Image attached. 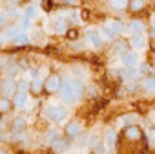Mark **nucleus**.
Listing matches in <instances>:
<instances>
[{
  "mask_svg": "<svg viewBox=\"0 0 155 154\" xmlns=\"http://www.w3.org/2000/svg\"><path fill=\"white\" fill-rule=\"evenodd\" d=\"M58 92H60V97L66 105H75L84 96V85L77 77H64L58 85Z\"/></svg>",
  "mask_w": 155,
  "mask_h": 154,
  "instance_id": "obj_1",
  "label": "nucleus"
},
{
  "mask_svg": "<svg viewBox=\"0 0 155 154\" xmlns=\"http://www.w3.org/2000/svg\"><path fill=\"white\" fill-rule=\"evenodd\" d=\"M46 116H48V119H51L55 123H60L68 117V108L62 107V105H49L46 108Z\"/></svg>",
  "mask_w": 155,
  "mask_h": 154,
  "instance_id": "obj_2",
  "label": "nucleus"
},
{
  "mask_svg": "<svg viewBox=\"0 0 155 154\" xmlns=\"http://www.w3.org/2000/svg\"><path fill=\"white\" fill-rule=\"evenodd\" d=\"M17 92V83L13 79H2L0 81V94H2V97H8L11 99Z\"/></svg>",
  "mask_w": 155,
  "mask_h": 154,
  "instance_id": "obj_3",
  "label": "nucleus"
},
{
  "mask_svg": "<svg viewBox=\"0 0 155 154\" xmlns=\"http://www.w3.org/2000/svg\"><path fill=\"white\" fill-rule=\"evenodd\" d=\"M58 85H60V77L55 75V73H51L46 79V83H42V88L48 94H55V92H58Z\"/></svg>",
  "mask_w": 155,
  "mask_h": 154,
  "instance_id": "obj_4",
  "label": "nucleus"
},
{
  "mask_svg": "<svg viewBox=\"0 0 155 154\" xmlns=\"http://www.w3.org/2000/svg\"><path fill=\"white\" fill-rule=\"evenodd\" d=\"M124 138H126V141H139V139L142 138L140 127H137V125H128V127L124 128Z\"/></svg>",
  "mask_w": 155,
  "mask_h": 154,
  "instance_id": "obj_5",
  "label": "nucleus"
},
{
  "mask_svg": "<svg viewBox=\"0 0 155 154\" xmlns=\"http://www.w3.org/2000/svg\"><path fill=\"white\" fill-rule=\"evenodd\" d=\"M119 75H120L122 81H133V79H137V77L140 75V70L137 66H124V70Z\"/></svg>",
  "mask_w": 155,
  "mask_h": 154,
  "instance_id": "obj_6",
  "label": "nucleus"
},
{
  "mask_svg": "<svg viewBox=\"0 0 155 154\" xmlns=\"http://www.w3.org/2000/svg\"><path fill=\"white\" fill-rule=\"evenodd\" d=\"M82 132V125L79 123V121H69L68 125H66V128H64V134L68 136V138H77Z\"/></svg>",
  "mask_w": 155,
  "mask_h": 154,
  "instance_id": "obj_7",
  "label": "nucleus"
},
{
  "mask_svg": "<svg viewBox=\"0 0 155 154\" xmlns=\"http://www.w3.org/2000/svg\"><path fill=\"white\" fill-rule=\"evenodd\" d=\"M137 62H139L137 51H124L122 53V64L124 66H137Z\"/></svg>",
  "mask_w": 155,
  "mask_h": 154,
  "instance_id": "obj_8",
  "label": "nucleus"
},
{
  "mask_svg": "<svg viewBox=\"0 0 155 154\" xmlns=\"http://www.w3.org/2000/svg\"><path fill=\"white\" fill-rule=\"evenodd\" d=\"M13 97H15V101H13L15 108H18V110L26 108V105H28V92H15Z\"/></svg>",
  "mask_w": 155,
  "mask_h": 154,
  "instance_id": "obj_9",
  "label": "nucleus"
},
{
  "mask_svg": "<svg viewBox=\"0 0 155 154\" xmlns=\"http://www.w3.org/2000/svg\"><path fill=\"white\" fill-rule=\"evenodd\" d=\"M88 39H90V42H91V46L95 50H101L102 48V37H101V33L97 30H90L88 31Z\"/></svg>",
  "mask_w": 155,
  "mask_h": 154,
  "instance_id": "obj_10",
  "label": "nucleus"
},
{
  "mask_svg": "<svg viewBox=\"0 0 155 154\" xmlns=\"http://www.w3.org/2000/svg\"><path fill=\"white\" fill-rule=\"evenodd\" d=\"M131 46L135 50H142L146 46V39H144V33H133L131 37Z\"/></svg>",
  "mask_w": 155,
  "mask_h": 154,
  "instance_id": "obj_11",
  "label": "nucleus"
},
{
  "mask_svg": "<svg viewBox=\"0 0 155 154\" xmlns=\"http://www.w3.org/2000/svg\"><path fill=\"white\" fill-rule=\"evenodd\" d=\"M11 42H15L17 46H26V44H29V37H28V33H24L22 30L13 37V40Z\"/></svg>",
  "mask_w": 155,
  "mask_h": 154,
  "instance_id": "obj_12",
  "label": "nucleus"
},
{
  "mask_svg": "<svg viewBox=\"0 0 155 154\" xmlns=\"http://www.w3.org/2000/svg\"><path fill=\"white\" fill-rule=\"evenodd\" d=\"M29 92H33L35 96H38L40 92H42V79L37 75V77H33V81L29 83Z\"/></svg>",
  "mask_w": 155,
  "mask_h": 154,
  "instance_id": "obj_13",
  "label": "nucleus"
},
{
  "mask_svg": "<svg viewBox=\"0 0 155 154\" xmlns=\"http://www.w3.org/2000/svg\"><path fill=\"white\" fill-rule=\"evenodd\" d=\"M104 136H106L104 141H106L108 149H113V147H115V141H117V134H115V130H113V128H108Z\"/></svg>",
  "mask_w": 155,
  "mask_h": 154,
  "instance_id": "obj_14",
  "label": "nucleus"
},
{
  "mask_svg": "<svg viewBox=\"0 0 155 154\" xmlns=\"http://www.w3.org/2000/svg\"><path fill=\"white\" fill-rule=\"evenodd\" d=\"M66 30H68V26H66V22H64L62 19H58V20L53 22V31H55L57 35H64Z\"/></svg>",
  "mask_w": 155,
  "mask_h": 154,
  "instance_id": "obj_15",
  "label": "nucleus"
},
{
  "mask_svg": "<svg viewBox=\"0 0 155 154\" xmlns=\"http://www.w3.org/2000/svg\"><path fill=\"white\" fill-rule=\"evenodd\" d=\"M142 88L148 94H153L155 92V77H146V79L142 81Z\"/></svg>",
  "mask_w": 155,
  "mask_h": 154,
  "instance_id": "obj_16",
  "label": "nucleus"
},
{
  "mask_svg": "<svg viewBox=\"0 0 155 154\" xmlns=\"http://www.w3.org/2000/svg\"><path fill=\"white\" fill-rule=\"evenodd\" d=\"M144 6H146L144 0H128V8H130L131 11H135V13H137V11H142Z\"/></svg>",
  "mask_w": 155,
  "mask_h": 154,
  "instance_id": "obj_17",
  "label": "nucleus"
},
{
  "mask_svg": "<svg viewBox=\"0 0 155 154\" xmlns=\"http://www.w3.org/2000/svg\"><path fill=\"white\" fill-rule=\"evenodd\" d=\"M11 108H13V101H11V99H8V97H0V112L6 114V112H9Z\"/></svg>",
  "mask_w": 155,
  "mask_h": 154,
  "instance_id": "obj_18",
  "label": "nucleus"
},
{
  "mask_svg": "<svg viewBox=\"0 0 155 154\" xmlns=\"http://www.w3.org/2000/svg\"><path fill=\"white\" fill-rule=\"evenodd\" d=\"M108 26H110V30H111V31H113L115 35H117V33H122V31H124V24H122L120 20H111V22H110Z\"/></svg>",
  "mask_w": 155,
  "mask_h": 154,
  "instance_id": "obj_19",
  "label": "nucleus"
},
{
  "mask_svg": "<svg viewBox=\"0 0 155 154\" xmlns=\"http://www.w3.org/2000/svg\"><path fill=\"white\" fill-rule=\"evenodd\" d=\"M130 31H131V33H142V31H144V22L133 20V22L130 24Z\"/></svg>",
  "mask_w": 155,
  "mask_h": 154,
  "instance_id": "obj_20",
  "label": "nucleus"
},
{
  "mask_svg": "<svg viewBox=\"0 0 155 154\" xmlns=\"http://www.w3.org/2000/svg\"><path fill=\"white\" fill-rule=\"evenodd\" d=\"M110 4H111V8L113 9H126L128 8V0H110Z\"/></svg>",
  "mask_w": 155,
  "mask_h": 154,
  "instance_id": "obj_21",
  "label": "nucleus"
},
{
  "mask_svg": "<svg viewBox=\"0 0 155 154\" xmlns=\"http://www.w3.org/2000/svg\"><path fill=\"white\" fill-rule=\"evenodd\" d=\"M22 17H26V19H35L37 17V8L35 6H28L26 9H24V13H22Z\"/></svg>",
  "mask_w": 155,
  "mask_h": 154,
  "instance_id": "obj_22",
  "label": "nucleus"
},
{
  "mask_svg": "<svg viewBox=\"0 0 155 154\" xmlns=\"http://www.w3.org/2000/svg\"><path fill=\"white\" fill-rule=\"evenodd\" d=\"M4 68H6V72L9 73V77H13V75H17L18 73V64H15V62H9V64H4Z\"/></svg>",
  "mask_w": 155,
  "mask_h": 154,
  "instance_id": "obj_23",
  "label": "nucleus"
},
{
  "mask_svg": "<svg viewBox=\"0 0 155 154\" xmlns=\"http://www.w3.org/2000/svg\"><path fill=\"white\" fill-rule=\"evenodd\" d=\"M13 128H15L17 132H22V130L26 128V119H22V117H17V119L13 121Z\"/></svg>",
  "mask_w": 155,
  "mask_h": 154,
  "instance_id": "obj_24",
  "label": "nucleus"
},
{
  "mask_svg": "<svg viewBox=\"0 0 155 154\" xmlns=\"http://www.w3.org/2000/svg\"><path fill=\"white\" fill-rule=\"evenodd\" d=\"M29 26H31V19H26V17H20V20H18V24H17V28H18V30H29Z\"/></svg>",
  "mask_w": 155,
  "mask_h": 154,
  "instance_id": "obj_25",
  "label": "nucleus"
},
{
  "mask_svg": "<svg viewBox=\"0 0 155 154\" xmlns=\"http://www.w3.org/2000/svg\"><path fill=\"white\" fill-rule=\"evenodd\" d=\"M18 31H20V30H18L17 26H11V28H8V30L4 31V35H6V39H8V40H13V37H15Z\"/></svg>",
  "mask_w": 155,
  "mask_h": 154,
  "instance_id": "obj_26",
  "label": "nucleus"
},
{
  "mask_svg": "<svg viewBox=\"0 0 155 154\" xmlns=\"http://www.w3.org/2000/svg\"><path fill=\"white\" fill-rule=\"evenodd\" d=\"M101 31H102V35H101V37L108 39V40H113V39H115V33H113V31L110 30V26H108V24H106V26H104V28H102Z\"/></svg>",
  "mask_w": 155,
  "mask_h": 154,
  "instance_id": "obj_27",
  "label": "nucleus"
},
{
  "mask_svg": "<svg viewBox=\"0 0 155 154\" xmlns=\"http://www.w3.org/2000/svg\"><path fill=\"white\" fill-rule=\"evenodd\" d=\"M64 35H68V39H69V40H77V39H79V30H75V28L66 30V33H64Z\"/></svg>",
  "mask_w": 155,
  "mask_h": 154,
  "instance_id": "obj_28",
  "label": "nucleus"
},
{
  "mask_svg": "<svg viewBox=\"0 0 155 154\" xmlns=\"http://www.w3.org/2000/svg\"><path fill=\"white\" fill-rule=\"evenodd\" d=\"M57 139H60V132H58V130H49V132H48V141L53 143V141H57Z\"/></svg>",
  "mask_w": 155,
  "mask_h": 154,
  "instance_id": "obj_29",
  "label": "nucleus"
},
{
  "mask_svg": "<svg viewBox=\"0 0 155 154\" xmlns=\"http://www.w3.org/2000/svg\"><path fill=\"white\" fill-rule=\"evenodd\" d=\"M28 90H29V83L28 81H20L17 85V92H28Z\"/></svg>",
  "mask_w": 155,
  "mask_h": 154,
  "instance_id": "obj_30",
  "label": "nucleus"
},
{
  "mask_svg": "<svg viewBox=\"0 0 155 154\" xmlns=\"http://www.w3.org/2000/svg\"><path fill=\"white\" fill-rule=\"evenodd\" d=\"M115 51L122 55V53L126 51V44H124V42H117V44H115Z\"/></svg>",
  "mask_w": 155,
  "mask_h": 154,
  "instance_id": "obj_31",
  "label": "nucleus"
},
{
  "mask_svg": "<svg viewBox=\"0 0 155 154\" xmlns=\"http://www.w3.org/2000/svg\"><path fill=\"white\" fill-rule=\"evenodd\" d=\"M8 42H9V40L6 39V35H4V33H0V48H4Z\"/></svg>",
  "mask_w": 155,
  "mask_h": 154,
  "instance_id": "obj_32",
  "label": "nucleus"
},
{
  "mask_svg": "<svg viewBox=\"0 0 155 154\" xmlns=\"http://www.w3.org/2000/svg\"><path fill=\"white\" fill-rule=\"evenodd\" d=\"M6 22H8V15L6 13H0V28L6 26Z\"/></svg>",
  "mask_w": 155,
  "mask_h": 154,
  "instance_id": "obj_33",
  "label": "nucleus"
},
{
  "mask_svg": "<svg viewBox=\"0 0 155 154\" xmlns=\"http://www.w3.org/2000/svg\"><path fill=\"white\" fill-rule=\"evenodd\" d=\"M51 8H53V0H44V9L49 11Z\"/></svg>",
  "mask_w": 155,
  "mask_h": 154,
  "instance_id": "obj_34",
  "label": "nucleus"
},
{
  "mask_svg": "<svg viewBox=\"0 0 155 154\" xmlns=\"http://www.w3.org/2000/svg\"><path fill=\"white\" fill-rule=\"evenodd\" d=\"M133 119H137V116H124V117H120V123H124V121H133Z\"/></svg>",
  "mask_w": 155,
  "mask_h": 154,
  "instance_id": "obj_35",
  "label": "nucleus"
},
{
  "mask_svg": "<svg viewBox=\"0 0 155 154\" xmlns=\"http://www.w3.org/2000/svg\"><path fill=\"white\" fill-rule=\"evenodd\" d=\"M64 4H69V6H79V0H62Z\"/></svg>",
  "mask_w": 155,
  "mask_h": 154,
  "instance_id": "obj_36",
  "label": "nucleus"
},
{
  "mask_svg": "<svg viewBox=\"0 0 155 154\" xmlns=\"http://www.w3.org/2000/svg\"><path fill=\"white\" fill-rule=\"evenodd\" d=\"M93 152H99V154H102V152H108V150H106L104 147H97V145H95V147H93Z\"/></svg>",
  "mask_w": 155,
  "mask_h": 154,
  "instance_id": "obj_37",
  "label": "nucleus"
},
{
  "mask_svg": "<svg viewBox=\"0 0 155 154\" xmlns=\"http://www.w3.org/2000/svg\"><path fill=\"white\" fill-rule=\"evenodd\" d=\"M90 96H93V97H95V96H99V90H97L95 86H90Z\"/></svg>",
  "mask_w": 155,
  "mask_h": 154,
  "instance_id": "obj_38",
  "label": "nucleus"
},
{
  "mask_svg": "<svg viewBox=\"0 0 155 154\" xmlns=\"http://www.w3.org/2000/svg\"><path fill=\"white\" fill-rule=\"evenodd\" d=\"M6 15H11V17H17V15H18V9H11V11H8Z\"/></svg>",
  "mask_w": 155,
  "mask_h": 154,
  "instance_id": "obj_39",
  "label": "nucleus"
},
{
  "mask_svg": "<svg viewBox=\"0 0 155 154\" xmlns=\"http://www.w3.org/2000/svg\"><path fill=\"white\" fill-rule=\"evenodd\" d=\"M4 64H6V57H0V68H4Z\"/></svg>",
  "mask_w": 155,
  "mask_h": 154,
  "instance_id": "obj_40",
  "label": "nucleus"
},
{
  "mask_svg": "<svg viewBox=\"0 0 155 154\" xmlns=\"http://www.w3.org/2000/svg\"><path fill=\"white\" fill-rule=\"evenodd\" d=\"M18 2H20V0H9V4H13V6H15V4H18Z\"/></svg>",
  "mask_w": 155,
  "mask_h": 154,
  "instance_id": "obj_41",
  "label": "nucleus"
}]
</instances>
